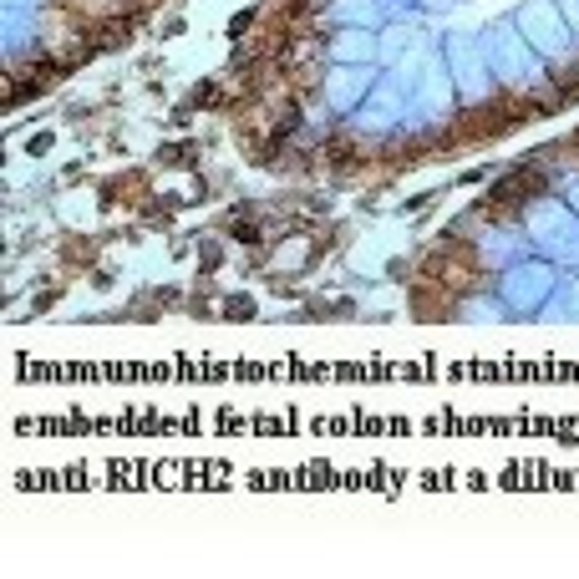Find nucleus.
<instances>
[{
	"label": "nucleus",
	"instance_id": "obj_1",
	"mask_svg": "<svg viewBox=\"0 0 579 579\" xmlns=\"http://www.w3.org/2000/svg\"><path fill=\"white\" fill-rule=\"evenodd\" d=\"M331 158H336L341 168H351V138H331Z\"/></svg>",
	"mask_w": 579,
	"mask_h": 579
}]
</instances>
